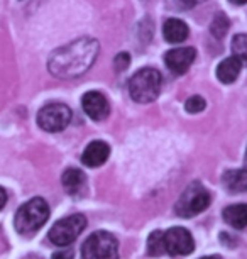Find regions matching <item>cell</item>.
Returning a JSON list of instances; mask_svg holds the SVG:
<instances>
[{"label":"cell","mask_w":247,"mask_h":259,"mask_svg":"<svg viewBox=\"0 0 247 259\" xmlns=\"http://www.w3.org/2000/svg\"><path fill=\"white\" fill-rule=\"evenodd\" d=\"M98 51L100 46L96 39L80 37L70 45L53 51L50 61H47V68H50L51 75L61 78V80L81 76L95 63Z\"/></svg>","instance_id":"cell-1"},{"label":"cell","mask_w":247,"mask_h":259,"mask_svg":"<svg viewBox=\"0 0 247 259\" xmlns=\"http://www.w3.org/2000/svg\"><path fill=\"white\" fill-rule=\"evenodd\" d=\"M161 73L154 68H142L129 80V95L137 104H149L161 94Z\"/></svg>","instance_id":"cell-2"},{"label":"cell","mask_w":247,"mask_h":259,"mask_svg":"<svg viewBox=\"0 0 247 259\" xmlns=\"http://www.w3.org/2000/svg\"><path fill=\"white\" fill-rule=\"evenodd\" d=\"M50 217V205L44 198H32L17 210L14 226L19 234H32L44 226Z\"/></svg>","instance_id":"cell-3"},{"label":"cell","mask_w":247,"mask_h":259,"mask_svg":"<svg viewBox=\"0 0 247 259\" xmlns=\"http://www.w3.org/2000/svg\"><path fill=\"white\" fill-rule=\"evenodd\" d=\"M208 205H210V193L207 192L202 183L195 182L181 193V197L174 205V210L180 217L188 219L202 213Z\"/></svg>","instance_id":"cell-4"},{"label":"cell","mask_w":247,"mask_h":259,"mask_svg":"<svg viewBox=\"0 0 247 259\" xmlns=\"http://www.w3.org/2000/svg\"><path fill=\"white\" fill-rule=\"evenodd\" d=\"M83 259H119V244L112 234L95 232L86 239L81 247Z\"/></svg>","instance_id":"cell-5"},{"label":"cell","mask_w":247,"mask_h":259,"mask_svg":"<svg viewBox=\"0 0 247 259\" xmlns=\"http://www.w3.org/2000/svg\"><path fill=\"white\" fill-rule=\"evenodd\" d=\"M86 227V219L81 213H73L66 219L58 221L50 231V241L56 246H70L71 242L76 241V237L83 232Z\"/></svg>","instance_id":"cell-6"},{"label":"cell","mask_w":247,"mask_h":259,"mask_svg":"<svg viewBox=\"0 0 247 259\" xmlns=\"http://www.w3.org/2000/svg\"><path fill=\"white\" fill-rule=\"evenodd\" d=\"M71 109L65 104H47L37 114V124L46 133H60L71 122Z\"/></svg>","instance_id":"cell-7"},{"label":"cell","mask_w":247,"mask_h":259,"mask_svg":"<svg viewBox=\"0 0 247 259\" xmlns=\"http://www.w3.org/2000/svg\"><path fill=\"white\" fill-rule=\"evenodd\" d=\"M164 244L166 252L171 256H186L195 249V241L185 227H171L168 232H164Z\"/></svg>","instance_id":"cell-8"},{"label":"cell","mask_w":247,"mask_h":259,"mask_svg":"<svg viewBox=\"0 0 247 259\" xmlns=\"http://www.w3.org/2000/svg\"><path fill=\"white\" fill-rule=\"evenodd\" d=\"M196 58V51L193 48H174L164 55V63L173 75H183L193 65Z\"/></svg>","instance_id":"cell-9"},{"label":"cell","mask_w":247,"mask_h":259,"mask_svg":"<svg viewBox=\"0 0 247 259\" xmlns=\"http://www.w3.org/2000/svg\"><path fill=\"white\" fill-rule=\"evenodd\" d=\"M81 105L85 114L93 120H104L110 112L109 102L100 92H86L81 99Z\"/></svg>","instance_id":"cell-10"},{"label":"cell","mask_w":247,"mask_h":259,"mask_svg":"<svg viewBox=\"0 0 247 259\" xmlns=\"http://www.w3.org/2000/svg\"><path fill=\"white\" fill-rule=\"evenodd\" d=\"M110 154V146L104 141H93L85 148L83 154H81V161H83L85 166H90V168H96V166H102L105 161L109 159Z\"/></svg>","instance_id":"cell-11"},{"label":"cell","mask_w":247,"mask_h":259,"mask_svg":"<svg viewBox=\"0 0 247 259\" xmlns=\"http://www.w3.org/2000/svg\"><path fill=\"white\" fill-rule=\"evenodd\" d=\"M61 182H63V188H65L66 193L71 195V197H76V195L85 192L86 177L83 171L78 168H68L65 173H63Z\"/></svg>","instance_id":"cell-12"},{"label":"cell","mask_w":247,"mask_h":259,"mask_svg":"<svg viewBox=\"0 0 247 259\" xmlns=\"http://www.w3.org/2000/svg\"><path fill=\"white\" fill-rule=\"evenodd\" d=\"M163 34L164 39L171 45H180V42L186 41L188 34H190V29L181 19H168L163 26Z\"/></svg>","instance_id":"cell-13"},{"label":"cell","mask_w":247,"mask_h":259,"mask_svg":"<svg viewBox=\"0 0 247 259\" xmlns=\"http://www.w3.org/2000/svg\"><path fill=\"white\" fill-rule=\"evenodd\" d=\"M224 187L232 193L247 192V169H229L222 177Z\"/></svg>","instance_id":"cell-14"},{"label":"cell","mask_w":247,"mask_h":259,"mask_svg":"<svg viewBox=\"0 0 247 259\" xmlns=\"http://www.w3.org/2000/svg\"><path fill=\"white\" fill-rule=\"evenodd\" d=\"M240 68H242V61L239 58L230 56L217 66V78H219L222 83H232L239 76Z\"/></svg>","instance_id":"cell-15"},{"label":"cell","mask_w":247,"mask_h":259,"mask_svg":"<svg viewBox=\"0 0 247 259\" xmlns=\"http://www.w3.org/2000/svg\"><path fill=\"white\" fill-rule=\"evenodd\" d=\"M224 221L235 229L247 227V203L230 205L224 210Z\"/></svg>","instance_id":"cell-16"},{"label":"cell","mask_w":247,"mask_h":259,"mask_svg":"<svg viewBox=\"0 0 247 259\" xmlns=\"http://www.w3.org/2000/svg\"><path fill=\"white\" fill-rule=\"evenodd\" d=\"M166 252V244H164V232L154 231L147 239V254L149 256H161Z\"/></svg>","instance_id":"cell-17"},{"label":"cell","mask_w":247,"mask_h":259,"mask_svg":"<svg viewBox=\"0 0 247 259\" xmlns=\"http://www.w3.org/2000/svg\"><path fill=\"white\" fill-rule=\"evenodd\" d=\"M229 27H230V22L225 14H217L214 17V21H212L210 32L214 34L217 39H222L227 34V31H229Z\"/></svg>","instance_id":"cell-18"},{"label":"cell","mask_w":247,"mask_h":259,"mask_svg":"<svg viewBox=\"0 0 247 259\" xmlns=\"http://www.w3.org/2000/svg\"><path fill=\"white\" fill-rule=\"evenodd\" d=\"M232 53L242 63H247V34H237L232 39Z\"/></svg>","instance_id":"cell-19"},{"label":"cell","mask_w":247,"mask_h":259,"mask_svg":"<svg viewBox=\"0 0 247 259\" xmlns=\"http://www.w3.org/2000/svg\"><path fill=\"white\" fill-rule=\"evenodd\" d=\"M205 107H207V102L200 95L190 97L185 104V109H186V112H190V114H198V112L205 110Z\"/></svg>","instance_id":"cell-20"},{"label":"cell","mask_w":247,"mask_h":259,"mask_svg":"<svg viewBox=\"0 0 247 259\" xmlns=\"http://www.w3.org/2000/svg\"><path fill=\"white\" fill-rule=\"evenodd\" d=\"M130 65V56H129V53H120V55L115 56V60H114V68L117 71H124V70H127V66Z\"/></svg>","instance_id":"cell-21"},{"label":"cell","mask_w":247,"mask_h":259,"mask_svg":"<svg viewBox=\"0 0 247 259\" xmlns=\"http://www.w3.org/2000/svg\"><path fill=\"white\" fill-rule=\"evenodd\" d=\"M51 259H73V251H71V249H63V251H58L53 254Z\"/></svg>","instance_id":"cell-22"},{"label":"cell","mask_w":247,"mask_h":259,"mask_svg":"<svg viewBox=\"0 0 247 259\" xmlns=\"http://www.w3.org/2000/svg\"><path fill=\"white\" fill-rule=\"evenodd\" d=\"M6 203H7V193H6V190L0 187V210L6 207Z\"/></svg>","instance_id":"cell-23"},{"label":"cell","mask_w":247,"mask_h":259,"mask_svg":"<svg viewBox=\"0 0 247 259\" xmlns=\"http://www.w3.org/2000/svg\"><path fill=\"white\" fill-rule=\"evenodd\" d=\"M183 4H186L188 7H193V6H196V4H200V2H205V0H181Z\"/></svg>","instance_id":"cell-24"},{"label":"cell","mask_w":247,"mask_h":259,"mask_svg":"<svg viewBox=\"0 0 247 259\" xmlns=\"http://www.w3.org/2000/svg\"><path fill=\"white\" fill-rule=\"evenodd\" d=\"M232 4H235V6H242V4H245L247 0H230Z\"/></svg>","instance_id":"cell-25"},{"label":"cell","mask_w":247,"mask_h":259,"mask_svg":"<svg viewBox=\"0 0 247 259\" xmlns=\"http://www.w3.org/2000/svg\"><path fill=\"white\" fill-rule=\"evenodd\" d=\"M200 259H222L220 256H205V257H200Z\"/></svg>","instance_id":"cell-26"}]
</instances>
